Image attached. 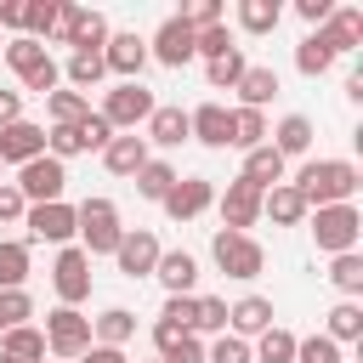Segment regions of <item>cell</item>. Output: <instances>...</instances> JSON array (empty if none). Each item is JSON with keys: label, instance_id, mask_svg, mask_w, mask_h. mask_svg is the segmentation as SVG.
Returning <instances> with one entry per match:
<instances>
[{"label": "cell", "instance_id": "obj_16", "mask_svg": "<svg viewBox=\"0 0 363 363\" xmlns=\"http://www.w3.org/2000/svg\"><path fill=\"white\" fill-rule=\"evenodd\" d=\"M187 130H193V142H204V147H233V108H221V102H199L193 113H187Z\"/></svg>", "mask_w": 363, "mask_h": 363}, {"label": "cell", "instance_id": "obj_46", "mask_svg": "<svg viewBox=\"0 0 363 363\" xmlns=\"http://www.w3.org/2000/svg\"><path fill=\"white\" fill-rule=\"evenodd\" d=\"M57 85H62V68H57V57L45 51V57H40V62L23 74V91H34V96H51Z\"/></svg>", "mask_w": 363, "mask_h": 363}, {"label": "cell", "instance_id": "obj_52", "mask_svg": "<svg viewBox=\"0 0 363 363\" xmlns=\"http://www.w3.org/2000/svg\"><path fill=\"white\" fill-rule=\"evenodd\" d=\"M23 6L28 0H0V34H23Z\"/></svg>", "mask_w": 363, "mask_h": 363}, {"label": "cell", "instance_id": "obj_60", "mask_svg": "<svg viewBox=\"0 0 363 363\" xmlns=\"http://www.w3.org/2000/svg\"><path fill=\"white\" fill-rule=\"evenodd\" d=\"M51 363H57V357H51Z\"/></svg>", "mask_w": 363, "mask_h": 363}, {"label": "cell", "instance_id": "obj_5", "mask_svg": "<svg viewBox=\"0 0 363 363\" xmlns=\"http://www.w3.org/2000/svg\"><path fill=\"white\" fill-rule=\"evenodd\" d=\"M40 335H45V357H57V363H79L91 352V318L79 306H57Z\"/></svg>", "mask_w": 363, "mask_h": 363}, {"label": "cell", "instance_id": "obj_13", "mask_svg": "<svg viewBox=\"0 0 363 363\" xmlns=\"http://www.w3.org/2000/svg\"><path fill=\"white\" fill-rule=\"evenodd\" d=\"M216 204H221V227H227V233H250V227L261 221V187L238 182V176L227 182V193H221Z\"/></svg>", "mask_w": 363, "mask_h": 363}, {"label": "cell", "instance_id": "obj_3", "mask_svg": "<svg viewBox=\"0 0 363 363\" xmlns=\"http://www.w3.org/2000/svg\"><path fill=\"white\" fill-rule=\"evenodd\" d=\"M306 221H312V244H318L323 255H346V250H357V238H363V210H357V204H323V210H312Z\"/></svg>", "mask_w": 363, "mask_h": 363}, {"label": "cell", "instance_id": "obj_53", "mask_svg": "<svg viewBox=\"0 0 363 363\" xmlns=\"http://www.w3.org/2000/svg\"><path fill=\"white\" fill-rule=\"evenodd\" d=\"M23 119V91H0V130Z\"/></svg>", "mask_w": 363, "mask_h": 363}, {"label": "cell", "instance_id": "obj_8", "mask_svg": "<svg viewBox=\"0 0 363 363\" xmlns=\"http://www.w3.org/2000/svg\"><path fill=\"white\" fill-rule=\"evenodd\" d=\"M51 289H57L62 306L91 301V255H85L79 244H62V250H57V261H51Z\"/></svg>", "mask_w": 363, "mask_h": 363}, {"label": "cell", "instance_id": "obj_29", "mask_svg": "<svg viewBox=\"0 0 363 363\" xmlns=\"http://www.w3.org/2000/svg\"><path fill=\"white\" fill-rule=\"evenodd\" d=\"M295 329H284V323H272L267 335H255V346H250V363H295Z\"/></svg>", "mask_w": 363, "mask_h": 363}, {"label": "cell", "instance_id": "obj_1", "mask_svg": "<svg viewBox=\"0 0 363 363\" xmlns=\"http://www.w3.org/2000/svg\"><path fill=\"white\" fill-rule=\"evenodd\" d=\"M289 187L306 199V210L352 204V199H357V187H363V170H357L352 159H306V164H301V176H295Z\"/></svg>", "mask_w": 363, "mask_h": 363}, {"label": "cell", "instance_id": "obj_45", "mask_svg": "<svg viewBox=\"0 0 363 363\" xmlns=\"http://www.w3.org/2000/svg\"><path fill=\"white\" fill-rule=\"evenodd\" d=\"M221 51H233V34H227V23H210V28H193V57H204V62H216Z\"/></svg>", "mask_w": 363, "mask_h": 363}, {"label": "cell", "instance_id": "obj_56", "mask_svg": "<svg viewBox=\"0 0 363 363\" xmlns=\"http://www.w3.org/2000/svg\"><path fill=\"white\" fill-rule=\"evenodd\" d=\"M0 51H6V34H0Z\"/></svg>", "mask_w": 363, "mask_h": 363}, {"label": "cell", "instance_id": "obj_10", "mask_svg": "<svg viewBox=\"0 0 363 363\" xmlns=\"http://www.w3.org/2000/svg\"><path fill=\"white\" fill-rule=\"evenodd\" d=\"M216 204V182L210 176H176V187L164 193V216L170 221H193Z\"/></svg>", "mask_w": 363, "mask_h": 363}, {"label": "cell", "instance_id": "obj_17", "mask_svg": "<svg viewBox=\"0 0 363 363\" xmlns=\"http://www.w3.org/2000/svg\"><path fill=\"white\" fill-rule=\"evenodd\" d=\"M272 323H278V312H272L267 295H244V301L227 306V335H238V340H255V335H267Z\"/></svg>", "mask_w": 363, "mask_h": 363}, {"label": "cell", "instance_id": "obj_31", "mask_svg": "<svg viewBox=\"0 0 363 363\" xmlns=\"http://www.w3.org/2000/svg\"><path fill=\"white\" fill-rule=\"evenodd\" d=\"M28 238H0V289H23L28 284Z\"/></svg>", "mask_w": 363, "mask_h": 363}, {"label": "cell", "instance_id": "obj_9", "mask_svg": "<svg viewBox=\"0 0 363 363\" xmlns=\"http://www.w3.org/2000/svg\"><path fill=\"white\" fill-rule=\"evenodd\" d=\"M62 187H68V164H57L51 153H40V159H28V164L17 170V193H23L28 204H57Z\"/></svg>", "mask_w": 363, "mask_h": 363}, {"label": "cell", "instance_id": "obj_23", "mask_svg": "<svg viewBox=\"0 0 363 363\" xmlns=\"http://www.w3.org/2000/svg\"><path fill=\"white\" fill-rule=\"evenodd\" d=\"M284 170H289V164L272 153V142H261V147H250V153H244L238 182H250V187H261V193H267V187H278V182H284Z\"/></svg>", "mask_w": 363, "mask_h": 363}, {"label": "cell", "instance_id": "obj_44", "mask_svg": "<svg viewBox=\"0 0 363 363\" xmlns=\"http://www.w3.org/2000/svg\"><path fill=\"white\" fill-rule=\"evenodd\" d=\"M295 363H346V352L329 335H301L295 340Z\"/></svg>", "mask_w": 363, "mask_h": 363}, {"label": "cell", "instance_id": "obj_37", "mask_svg": "<svg viewBox=\"0 0 363 363\" xmlns=\"http://www.w3.org/2000/svg\"><path fill=\"white\" fill-rule=\"evenodd\" d=\"M278 17H284L278 0H238V28H244V34H272Z\"/></svg>", "mask_w": 363, "mask_h": 363}, {"label": "cell", "instance_id": "obj_50", "mask_svg": "<svg viewBox=\"0 0 363 363\" xmlns=\"http://www.w3.org/2000/svg\"><path fill=\"white\" fill-rule=\"evenodd\" d=\"M108 142H113V125H108L102 113H91V119L79 125V147H85V153H102Z\"/></svg>", "mask_w": 363, "mask_h": 363}, {"label": "cell", "instance_id": "obj_18", "mask_svg": "<svg viewBox=\"0 0 363 363\" xmlns=\"http://www.w3.org/2000/svg\"><path fill=\"white\" fill-rule=\"evenodd\" d=\"M45 153V125H34V119H17V125H6L0 130V164H28V159H40Z\"/></svg>", "mask_w": 363, "mask_h": 363}, {"label": "cell", "instance_id": "obj_57", "mask_svg": "<svg viewBox=\"0 0 363 363\" xmlns=\"http://www.w3.org/2000/svg\"><path fill=\"white\" fill-rule=\"evenodd\" d=\"M147 363H159V357H147Z\"/></svg>", "mask_w": 363, "mask_h": 363}, {"label": "cell", "instance_id": "obj_28", "mask_svg": "<svg viewBox=\"0 0 363 363\" xmlns=\"http://www.w3.org/2000/svg\"><path fill=\"white\" fill-rule=\"evenodd\" d=\"M0 357H11V363H45V335H40L34 323L6 329V335H0Z\"/></svg>", "mask_w": 363, "mask_h": 363}, {"label": "cell", "instance_id": "obj_12", "mask_svg": "<svg viewBox=\"0 0 363 363\" xmlns=\"http://www.w3.org/2000/svg\"><path fill=\"white\" fill-rule=\"evenodd\" d=\"M147 57L153 62H164V68H182V62H193V28L170 11L159 28H153V40H147Z\"/></svg>", "mask_w": 363, "mask_h": 363}, {"label": "cell", "instance_id": "obj_36", "mask_svg": "<svg viewBox=\"0 0 363 363\" xmlns=\"http://www.w3.org/2000/svg\"><path fill=\"white\" fill-rule=\"evenodd\" d=\"M130 182H136V193H142V199L164 204V193L176 187V164H164V159H147V164H142V170H136Z\"/></svg>", "mask_w": 363, "mask_h": 363}, {"label": "cell", "instance_id": "obj_20", "mask_svg": "<svg viewBox=\"0 0 363 363\" xmlns=\"http://www.w3.org/2000/svg\"><path fill=\"white\" fill-rule=\"evenodd\" d=\"M312 136H318V125H312L306 113H284V119H278V130H272L267 142H272V153L289 164L295 153H312Z\"/></svg>", "mask_w": 363, "mask_h": 363}, {"label": "cell", "instance_id": "obj_54", "mask_svg": "<svg viewBox=\"0 0 363 363\" xmlns=\"http://www.w3.org/2000/svg\"><path fill=\"white\" fill-rule=\"evenodd\" d=\"M295 11H301V17H306V23H312V28H323V17H329V11H335V0H301V6H295Z\"/></svg>", "mask_w": 363, "mask_h": 363}, {"label": "cell", "instance_id": "obj_32", "mask_svg": "<svg viewBox=\"0 0 363 363\" xmlns=\"http://www.w3.org/2000/svg\"><path fill=\"white\" fill-rule=\"evenodd\" d=\"M62 74H68V85L85 96L91 85L108 79V62H102V51H68V68H62Z\"/></svg>", "mask_w": 363, "mask_h": 363}, {"label": "cell", "instance_id": "obj_43", "mask_svg": "<svg viewBox=\"0 0 363 363\" xmlns=\"http://www.w3.org/2000/svg\"><path fill=\"white\" fill-rule=\"evenodd\" d=\"M28 318H34L28 289H0V335H6V329H23Z\"/></svg>", "mask_w": 363, "mask_h": 363}, {"label": "cell", "instance_id": "obj_6", "mask_svg": "<svg viewBox=\"0 0 363 363\" xmlns=\"http://www.w3.org/2000/svg\"><path fill=\"white\" fill-rule=\"evenodd\" d=\"M51 40L68 45V51H102V45H108V17L57 0V34H51Z\"/></svg>", "mask_w": 363, "mask_h": 363}, {"label": "cell", "instance_id": "obj_33", "mask_svg": "<svg viewBox=\"0 0 363 363\" xmlns=\"http://www.w3.org/2000/svg\"><path fill=\"white\" fill-rule=\"evenodd\" d=\"M267 136H272V125H267V113H261V108H233V147H238V153L261 147Z\"/></svg>", "mask_w": 363, "mask_h": 363}, {"label": "cell", "instance_id": "obj_41", "mask_svg": "<svg viewBox=\"0 0 363 363\" xmlns=\"http://www.w3.org/2000/svg\"><path fill=\"white\" fill-rule=\"evenodd\" d=\"M23 34L45 45V40L57 34V0H28V6H23Z\"/></svg>", "mask_w": 363, "mask_h": 363}, {"label": "cell", "instance_id": "obj_19", "mask_svg": "<svg viewBox=\"0 0 363 363\" xmlns=\"http://www.w3.org/2000/svg\"><path fill=\"white\" fill-rule=\"evenodd\" d=\"M318 34H323V45H329L335 57H352V51L363 45V11H357V6H335Z\"/></svg>", "mask_w": 363, "mask_h": 363}, {"label": "cell", "instance_id": "obj_4", "mask_svg": "<svg viewBox=\"0 0 363 363\" xmlns=\"http://www.w3.org/2000/svg\"><path fill=\"white\" fill-rule=\"evenodd\" d=\"M210 255H216V272H227V278H238V284L261 278V267H267V250H261V238H250V233H227V227H216V238H210Z\"/></svg>", "mask_w": 363, "mask_h": 363}, {"label": "cell", "instance_id": "obj_7", "mask_svg": "<svg viewBox=\"0 0 363 363\" xmlns=\"http://www.w3.org/2000/svg\"><path fill=\"white\" fill-rule=\"evenodd\" d=\"M153 108H159V102H153V91H147L142 79H125V85L102 91V108H96V113H102L113 130H136V125H147V119H153Z\"/></svg>", "mask_w": 363, "mask_h": 363}, {"label": "cell", "instance_id": "obj_38", "mask_svg": "<svg viewBox=\"0 0 363 363\" xmlns=\"http://www.w3.org/2000/svg\"><path fill=\"white\" fill-rule=\"evenodd\" d=\"M244 68H250V57L233 45V51H221L216 62H204V79H210V91H233V85L244 79Z\"/></svg>", "mask_w": 363, "mask_h": 363}, {"label": "cell", "instance_id": "obj_24", "mask_svg": "<svg viewBox=\"0 0 363 363\" xmlns=\"http://www.w3.org/2000/svg\"><path fill=\"white\" fill-rule=\"evenodd\" d=\"M102 164H108V176H136L142 164H147V142L130 130V136H113L108 147H102Z\"/></svg>", "mask_w": 363, "mask_h": 363}, {"label": "cell", "instance_id": "obj_21", "mask_svg": "<svg viewBox=\"0 0 363 363\" xmlns=\"http://www.w3.org/2000/svg\"><path fill=\"white\" fill-rule=\"evenodd\" d=\"M153 278L164 284V295H193V284H199V261H193L187 250H159Z\"/></svg>", "mask_w": 363, "mask_h": 363}, {"label": "cell", "instance_id": "obj_42", "mask_svg": "<svg viewBox=\"0 0 363 363\" xmlns=\"http://www.w3.org/2000/svg\"><path fill=\"white\" fill-rule=\"evenodd\" d=\"M40 57H45V45H40V40H28V34H11V40H6V51H0V62H6L17 79H23Z\"/></svg>", "mask_w": 363, "mask_h": 363}, {"label": "cell", "instance_id": "obj_55", "mask_svg": "<svg viewBox=\"0 0 363 363\" xmlns=\"http://www.w3.org/2000/svg\"><path fill=\"white\" fill-rule=\"evenodd\" d=\"M79 363H130V357H125L119 346H91V352H85Z\"/></svg>", "mask_w": 363, "mask_h": 363}, {"label": "cell", "instance_id": "obj_59", "mask_svg": "<svg viewBox=\"0 0 363 363\" xmlns=\"http://www.w3.org/2000/svg\"><path fill=\"white\" fill-rule=\"evenodd\" d=\"M0 170H6V164H0Z\"/></svg>", "mask_w": 363, "mask_h": 363}, {"label": "cell", "instance_id": "obj_25", "mask_svg": "<svg viewBox=\"0 0 363 363\" xmlns=\"http://www.w3.org/2000/svg\"><path fill=\"white\" fill-rule=\"evenodd\" d=\"M130 335H136V312L130 306H108L102 318H91V346H119L125 352Z\"/></svg>", "mask_w": 363, "mask_h": 363}, {"label": "cell", "instance_id": "obj_47", "mask_svg": "<svg viewBox=\"0 0 363 363\" xmlns=\"http://www.w3.org/2000/svg\"><path fill=\"white\" fill-rule=\"evenodd\" d=\"M204 363H250V340H238V335H216V340L204 346Z\"/></svg>", "mask_w": 363, "mask_h": 363}, {"label": "cell", "instance_id": "obj_51", "mask_svg": "<svg viewBox=\"0 0 363 363\" xmlns=\"http://www.w3.org/2000/svg\"><path fill=\"white\" fill-rule=\"evenodd\" d=\"M23 210H28V199L17 193V182H0V221H23Z\"/></svg>", "mask_w": 363, "mask_h": 363}, {"label": "cell", "instance_id": "obj_49", "mask_svg": "<svg viewBox=\"0 0 363 363\" xmlns=\"http://www.w3.org/2000/svg\"><path fill=\"white\" fill-rule=\"evenodd\" d=\"M159 363H204V340H199V335H176V340L159 352Z\"/></svg>", "mask_w": 363, "mask_h": 363}, {"label": "cell", "instance_id": "obj_58", "mask_svg": "<svg viewBox=\"0 0 363 363\" xmlns=\"http://www.w3.org/2000/svg\"><path fill=\"white\" fill-rule=\"evenodd\" d=\"M0 363H11V357H0Z\"/></svg>", "mask_w": 363, "mask_h": 363}, {"label": "cell", "instance_id": "obj_14", "mask_svg": "<svg viewBox=\"0 0 363 363\" xmlns=\"http://www.w3.org/2000/svg\"><path fill=\"white\" fill-rule=\"evenodd\" d=\"M102 62H108V74H113L119 85H125V79H142V68H147V40H142V34H108Z\"/></svg>", "mask_w": 363, "mask_h": 363}, {"label": "cell", "instance_id": "obj_15", "mask_svg": "<svg viewBox=\"0 0 363 363\" xmlns=\"http://www.w3.org/2000/svg\"><path fill=\"white\" fill-rule=\"evenodd\" d=\"M113 261H119V272L125 278H153V267H159V238L147 233V227H125V238H119V250H113Z\"/></svg>", "mask_w": 363, "mask_h": 363}, {"label": "cell", "instance_id": "obj_30", "mask_svg": "<svg viewBox=\"0 0 363 363\" xmlns=\"http://www.w3.org/2000/svg\"><path fill=\"white\" fill-rule=\"evenodd\" d=\"M323 335H329L335 346H352V340H363V306H357V301H335V306H329V323H323Z\"/></svg>", "mask_w": 363, "mask_h": 363}, {"label": "cell", "instance_id": "obj_11", "mask_svg": "<svg viewBox=\"0 0 363 363\" xmlns=\"http://www.w3.org/2000/svg\"><path fill=\"white\" fill-rule=\"evenodd\" d=\"M23 227L34 233V238H45V244H74V204L68 199H57V204H28L23 210Z\"/></svg>", "mask_w": 363, "mask_h": 363}, {"label": "cell", "instance_id": "obj_34", "mask_svg": "<svg viewBox=\"0 0 363 363\" xmlns=\"http://www.w3.org/2000/svg\"><path fill=\"white\" fill-rule=\"evenodd\" d=\"M329 284L340 289V301H357V295H363V255H357V250L329 255Z\"/></svg>", "mask_w": 363, "mask_h": 363}, {"label": "cell", "instance_id": "obj_22", "mask_svg": "<svg viewBox=\"0 0 363 363\" xmlns=\"http://www.w3.org/2000/svg\"><path fill=\"white\" fill-rule=\"evenodd\" d=\"M261 216H272V227H301L312 210H306V199H301L289 182H278V187L261 193Z\"/></svg>", "mask_w": 363, "mask_h": 363}, {"label": "cell", "instance_id": "obj_27", "mask_svg": "<svg viewBox=\"0 0 363 363\" xmlns=\"http://www.w3.org/2000/svg\"><path fill=\"white\" fill-rule=\"evenodd\" d=\"M193 130H187V108H153L147 119V136L142 142H159V147H182Z\"/></svg>", "mask_w": 363, "mask_h": 363}, {"label": "cell", "instance_id": "obj_39", "mask_svg": "<svg viewBox=\"0 0 363 363\" xmlns=\"http://www.w3.org/2000/svg\"><path fill=\"white\" fill-rule=\"evenodd\" d=\"M193 335H227V301L221 295H193Z\"/></svg>", "mask_w": 363, "mask_h": 363}, {"label": "cell", "instance_id": "obj_40", "mask_svg": "<svg viewBox=\"0 0 363 363\" xmlns=\"http://www.w3.org/2000/svg\"><path fill=\"white\" fill-rule=\"evenodd\" d=\"M45 108H51V125H85L91 119V96H79V91H51Z\"/></svg>", "mask_w": 363, "mask_h": 363}, {"label": "cell", "instance_id": "obj_2", "mask_svg": "<svg viewBox=\"0 0 363 363\" xmlns=\"http://www.w3.org/2000/svg\"><path fill=\"white\" fill-rule=\"evenodd\" d=\"M74 238H79V250H85L91 261H96V255H113L119 238H125L113 199H79V204H74Z\"/></svg>", "mask_w": 363, "mask_h": 363}, {"label": "cell", "instance_id": "obj_35", "mask_svg": "<svg viewBox=\"0 0 363 363\" xmlns=\"http://www.w3.org/2000/svg\"><path fill=\"white\" fill-rule=\"evenodd\" d=\"M295 68H301L306 79H323V74L335 68V51L323 45V34H318V28H312V34H306V40L295 45Z\"/></svg>", "mask_w": 363, "mask_h": 363}, {"label": "cell", "instance_id": "obj_26", "mask_svg": "<svg viewBox=\"0 0 363 363\" xmlns=\"http://www.w3.org/2000/svg\"><path fill=\"white\" fill-rule=\"evenodd\" d=\"M233 91H238V108H261V113H267V102L278 96V74L250 62V68H244V79H238Z\"/></svg>", "mask_w": 363, "mask_h": 363}, {"label": "cell", "instance_id": "obj_48", "mask_svg": "<svg viewBox=\"0 0 363 363\" xmlns=\"http://www.w3.org/2000/svg\"><path fill=\"white\" fill-rule=\"evenodd\" d=\"M159 323H170V329H182V335H193V295H164Z\"/></svg>", "mask_w": 363, "mask_h": 363}]
</instances>
